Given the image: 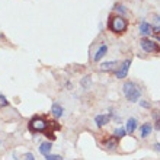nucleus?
<instances>
[{
	"instance_id": "5",
	"label": "nucleus",
	"mask_w": 160,
	"mask_h": 160,
	"mask_svg": "<svg viewBox=\"0 0 160 160\" xmlns=\"http://www.w3.org/2000/svg\"><path fill=\"white\" fill-rule=\"evenodd\" d=\"M130 66H131V60H125V61H122V64L119 66V68L115 72V77L117 79H125L128 76V72H130Z\"/></svg>"
},
{
	"instance_id": "1",
	"label": "nucleus",
	"mask_w": 160,
	"mask_h": 160,
	"mask_svg": "<svg viewBox=\"0 0 160 160\" xmlns=\"http://www.w3.org/2000/svg\"><path fill=\"white\" fill-rule=\"evenodd\" d=\"M108 29L112 34L121 35L128 29V21L121 15H111L109 19H108Z\"/></svg>"
},
{
	"instance_id": "14",
	"label": "nucleus",
	"mask_w": 160,
	"mask_h": 160,
	"mask_svg": "<svg viewBox=\"0 0 160 160\" xmlns=\"http://www.w3.org/2000/svg\"><path fill=\"white\" fill-rule=\"evenodd\" d=\"M152 32H154V34L160 35V15H154V16H153Z\"/></svg>"
},
{
	"instance_id": "8",
	"label": "nucleus",
	"mask_w": 160,
	"mask_h": 160,
	"mask_svg": "<svg viewBox=\"0 0 160 160\" xmlns=\"http://www.w3.org/2000/svg\"><path fill=\"white\" fill-rule=\"evenodd\" d=\"M153 131V125L150 124V122H144L143 125L140 127V137L141 138H147L148 135L152 134Z\"/></svg>"
},
{
	"instance_id": "7",
	"label": "nucleus",
	"mask_w": 160,
	"mask_h": 160,
	"mask_svg": "<svg viewBox=\"0 0 160 160\" xmlns=\"http://www.w3.org/2000/svg\"><path fill=\"white\" fill-rule=\"evenodd\" d=\"M112 119V114H101L95 117V122L96 125L101 128V127H105L106 124H109V121Z\"/></svg>"
},
{
	"instance_id": "18",
	"label": "nucleus",
	"mask_w": 160,
	"mask_h": 160,
	"mask_svg": "<svg viewBox=\"0 0 160 160\" xmlns=\"http://www.w3.org/2000/svg\"><path fill=\"white\" fill-rule=\"evenodd\" d=\"M10 105V102L6 99V96L4 95H2L0 93V108H6V106H9Z\"/></svg>"
},
{
	"instance_id": "3",
	"label": "nucleus",
	"mask_w": 160,
	"mask_h": 160,
	"mask_svg": "<svg viewBox=\"0 0 160 160\" xmlns=\"http://www.w3.org/2000/svg\"><path fill=\"white\" fill-rule=\"evenodd\" d=\"M50 124H51V121H48V119L44 118V117L37 115V117L29 119L28 130H29V132H32V134H37V132H44V134H45V131L50 128Z\"/></svg>"
},
{
	"instance_id": "17",
	"label": "nucleus",
	"mask_w": 160,
	"mask_h": 160,
	"mask_svg": "<svg viewBox=\"0 0 160 160\" xmlns=\"http://www.w3.org/2000/svg\"><path fill=\"white\" fill-rule=\"evenodd\" d=\"M125 135H127V131H125V128H122V127L114 130V137H117L118 140L122 138V137H125Z\"/></svg>"
},
{
	"instance_id": "2",
	"label": "nucleus",
	"mask_w": 160,
	"mask_h": 160,
	"mask_svg": "<svg viewBox=\"0 0 160 160\" xmlns=\"http://www.w3.org/2000/svg\"><path fill=\"white\" fill-rule=\"evenodd\" d=\"M122 92H124V96L127 98V101L134 103V102H138L140 98H141V88H140L137 83L134 82H125L122 84Z\"/></svg>"
},
{
	"instance_id": "24",
	"label": "nucleus",
	"mask_w": 160,
	"mask_h": 160,
	"mask_svg": "<svg viewBox=\"0 0 160 160\" xmlns=\"http://www.w3.org/2000/svg\"><path fill=\"white\" fill-rule=\"evenodd\" d=\"M154 128H156L157 131H160V119H157V121H156V125H154Z\"/></svg>"
},
{
	"instance_id": "16",
	"label": "nucleus",
	"mask_w": 160,
	"mask_h": 160,
	"mask_svg": "<svg viewBox=\"0 0 160 160\" xmlns=\"http://www.w3.org/2000/svg\"><path fill=\"white\" fill-rule=\"evenodd\" d=\"M80 86H82L83 89H90V86H92V77L84 76L83 79L80 80Z\"/></svg>"
},
{
	"instance_id": "20",
	"label": "nucleus",
	"mask_w": 160,
	"mask_h": 160,
	"mask_svg": "<svg viewBox=\"0 0 160 160\" xmlns=\"http://www.w3.org/2000/svg\"><path fill=\"white\" fill-rule=\"evenodd\" d=\"M45 160H63V156H60V154H48V156H45Z\"/></svg>"
},
{
	"instance_id": "21",
	"label": "nucleus",
	"mask_w": 160,
	"mask_h": 160,
	"mask_svg": "<svg viewBox=\"0 0 160 160\" xmlns=\"http://www.w3.org/2000/svg\"><path fill=\"white\" fill-rule=\"evenodd\" d=\"M23 160H35V156H34V153H25L23 154Z\"/></svg>"
},
{
	"instance_id": "15",
	"label": "nucleus",
	"mask_w": 160,
	"mask_h": 160,
	"mask_svg": "<svg viewBox=\"0 0 160 160\" xmlns=\"http://www.w3.org/2000/svg\"><path fill=\"white\" fill-rule=\"evenodd\" d=\"M118 64V61H103V63L101 64V70L102 72H111V70H114L115 66Z\"/></svg>"
},
{
	"instance_id": "12",
	"label": "nucleus",
	"mask_w": 160,
	"mask_h": 160,
	"mask_svg": "<svg viewBox=\"0 0 160 160\" xmlns=\"http://www.w3.org/2000/svg\"><path fill=\"white\" fill-rule=\"evenodd\" d=\"M138 31H140V34H141L144 38H146V37H147V35H150V32H152V25H150L148 22L143 21L141 23H140Z\"/></svg>"
},
{
	"instance_id": "13",
	"label": "nucleus",
	"mask_w": 160,
	"mask_h": 160,
	"mask_svg": "<svg viewBox=\"0 0 160 160\" xmlns=\"http://www.w3.org/2000/svg\"><path fill=\"white\" fill-rule=\"evenodd\" d=\"M63 112H64V109L60 103H52V106H51V114L54 115L55 118L57 119L61 118V117H63Z\"/></svg>"
},
{
	"instance_id": "22",
	"label": "nucleus",
	"mask_w": 160,
	"mask_h": 160,
	"mask_svg": "<svg viewBox=\"0 0 160 160\" xmlns=\"http://www.w3.org/2000/svg\"><path fill=\"white\" fill-rule=\"evenodd\" d=\"M152 115H153V119L154 121H157V119H160V111H157V109H154L152 112Z\"/></svg>"
},
{
	"instance_id": "11",
	"label": "nucleus",
	"mask_w": 160,
	"mask_h": 160,
	"mask_svg": "<svg viewBox=\"0 0 160 160\" xmlns=\"http://www.w3.org/2000/svg\"><path fill=\"white\" fill-rule=\"evenodd\" d=\"M51 148H52V143H51V141H44V143H41L38 150L42 156L45 157V156H48V154H51Z\"/></svg>"
},
{
	"instance_id": "9",
	"label": "nucleus",
	"mask_w": 160,
	"mask_h": 160,
	"mask_svg": "<svg viewBox=\"0 0 160 160\" xmlns=\"http://www.w3.org/2000/svg\"><path fill=\"white\" fill-rule=\"evenodd\" d=\"M106 52H108V45H106V44H103V45H101L99 48H98V51L95 52V55H93V60H95L96 63H98V61H101V60L106 55Z\"/></svg>"
},
{
	"instance_id": "6",
	"label": "nucleus",
	"mask_w": 160,
	"mask_h": 160,
	"mask_svg": "<svg viewBox=\"0 0 160 160\" xmlns=\"http://www.w3.org/2000/svg\"><path fill=\"white\" fill-rule=\"evenodd\" d=\"M102 146L108 150H115V148L118 147V138L114 137V135H111V137H106L105 140H102Z\"/></svg>"
},
{
	"instance_id": "4",
	"label": "nucleus",
	"mask_w": 160,
	"mask_h": 160,
	"mask_svg": "<svg viewBox=\"0 0 160 160\" xmlns=\"http://www.w3.org/2000/svg\"><path fill=\"white\" fill-rule=\"evenodd\" d=\"M140 47H141L146 52H148V54H159L160 52L159 42L153 41V39H150V38H141L140 39Z\"/></svg>"
},
{
	"instance_id": "10",
	"label": "nucleus",
	"mask_w": 160,
	"mask_h": 160,
	"mask_svg": "<svg viewBox=\"0 0 160 160\" xmlns=\"http://www.w3.org/2000/svg\"><path fill=\"white\" fill-rule=\"evenodd\" d=\"M137 127H138V122L135 118H128L127 119V124H125V131L127 134H132L135 130H137Z\"/></svg>"
},
{
	"instance_id": "19",
	"label": "nucleus",
	"mask_w": 160,
	"mask_h": 160,
	"mask_svg": "<svg viewBox=\"0 0 160 160\" xmlns=\"http://www.w3.org/2000/svg\"><path fill=\"white\" fill-rule=\"evenodd\" d=\"M115 10H117V12H119L121 13V16L122 15H124V13H127V9H125V6H124V4H115Z\"/></svg>"
},
{
	"instance_id": "23",
	"label": "nucleus",
	"mask_w": 160,
	"mask_h": 160,
	"mask_svg": "<svg viewBox=\"0 0 160 160\" xmlns=\"http://www.w3.org/2000/svg\"><path fill=\"white\" fill-rule=\"evenodd\" d=\"M138 103H140V106H143V108H148V109H150V103H148L147 101H138Z\"/></svg>"
},
{
	"instance_id": "25",
	"label": "nucleus",
	"mask_w": 160,
	"mask_h": 160,
	"mask_svg": "<svg viewBox=\"0 0 160 160\" xmlns=\"http://www.w3.org/2000/svg\"><path fill=\"white\" fill-rule=\"evenodd\" d=\"M154 150H156V152H160V143L154 144Z\"/></svg>"
},
{
	"instance_id": "26",
	"label": "nucleus",
	"mask_w": 160,
	"mask_h": 160,
	"mask_svg": "<svg viewBox=\"0 0 160 160\" xmlns=\"http://www.w3.org/2000/svg\"><path fill=\"white\" fill-rule=\"evenodd\" d=\"M159 39H160V35H159Z\"/></svg>"
}]
</instances>
